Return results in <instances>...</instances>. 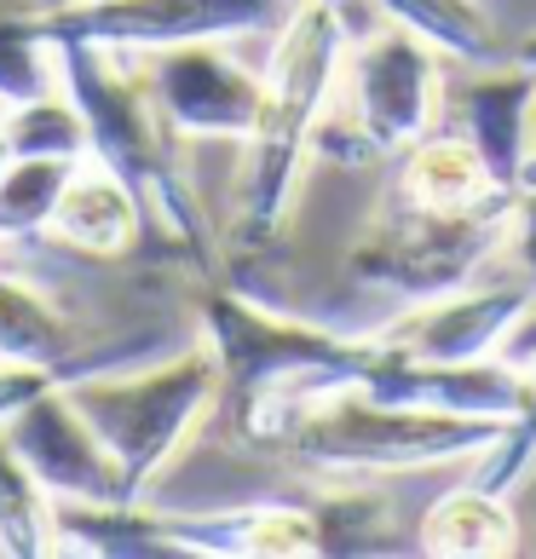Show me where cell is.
Listing matches in <instances>:
<instances>
[{
    "label": "cell",
    "mask_w": 536,
    "mask_h": 559,
    "mask_svg": "<svg viewBox=\"0 0 536 559\" xmlns=\"http://www.w3.org/2000/svg\"><path fill=\"white\" fill-rule=\"evenodd\" d=\"M295 0H58L40 7L47 40H93L116 52H162L191 40H249L277 29Z\"/></svg>",
    "instance_id": "cell-8"
},
{
    "label": "cell",
    "mask_w": 536,
    "mask_h": 559,
    "mask_svg": "<svg viewBox=\"0 0 536 559\" xmlns=\"http://www.w3.org/2000/svg\"><path fill=\"white\" fill-rule=\"evenodd\" d=\"M52 237L70 242L75 254L121 260V254H133L139 237H144V209H139V197L128 191L121 174H110L105 162H93V156H81V168L70 174L64 197H58Z\"/></svg>",
    "instance_id": "cell-14"
},
{
    "label": "cell",
    "mask_w": 536,
    "mask_h": 559,
    "mask_svg": "<svg viewBox=\"0 0 536 559\" xmlns=\"http://www.w3.org/2000/svg\"><path fill=\"white\" fill-rule=\"evenodd\" d=\"M52 64H58V93L75 105L81 133H87V156L105 162L110 174L128 179V191L144 209V231H156L168 242V254L202 277H219V231L202 214L196 191L174 168V133L162 128V116L144 93L139 58L128 70V52L93 47V40H52Z\"/></svg>",
    "instance_id": "cell-2"
},
{
    "label": "cell",
    "mask_w": 536,
    "mask_h": 559,
    "mask_svg": "<svg viewBox=\"0 0 536 559\" xmlns=\"http://www.w3.org/2000/svg\"><path fill=\"white\" fill-rule=\"evenodd\" d=\"M536 306V283L531 277H508V283H467L444 300L427 306H404V318L393 329H381L386 341H398L404 352L432 364H485L502 358L513 329L531 318Z\"/></svg>",
    "instance_id": "cell-13"
},
{
    "label": "cell",
    "mask_w": 536,
    "mask_h": 559,
    "mask_svg": "<svg viewBox=\"0 0 536 559\" xmlns=\"http://www.w3.org/2000/svg\"><path fill=\"white\" fill-rule=\"evenodd\" d=\"M139 75L174 144H196V139L242 144L265 105V70H249L237 52H225V40L139 52Z\"/></svg>",
    "instance_id": "cell-9"
},
{
    "label": "cell",
    "mask_w": 536,
    "mask_h": 559,
    "mask_svg": "<svg viewBox=\"0 0 536 559\" xmlns=\"http://www.w3.org/2000/svg\"><path fill=\"white\" fill-rule=\"evenodd\" d=\"M525 191H536V105H531V168H525Z\"/></svg>",
    "instance_id": "cell-27"
},
{
    "label": "cell",
    "mask_w": 536,
    "mask_h": 559,
    "mask_svg": "<svg viewBox=\"0 0 536 559\" xmlns=\"http://www.w3.org/2000/svg\"><path fill=\"white\" fill-rule=\"evenodd\" d=\"M346 98L353 110L318 121L312 156L335 168H369V162H398L421 133L444 116V58L404 24H381L346 47Z\"/></svg>",
    "instance_id": "cell-6"
},
{
    "label": "cell",
    "mask_w": 536,
    "mask_h": 559,
    "mask_svg": "<svg viewBox=\"0 0 536 559\" xmlns=\"http://www.w3.org/2000/svg\"><path fill=\"white\" fill-rule=\"evenodd\" d=\"M502 416H456V409L386 404L346 386L300 409L277 439V455L318 479H381V473H427L450 462H479L502 439Z\"/></svg>",
    "instance_id": "cell-4"
},
{
    "label": "cell",
    "mask_w": 536,
    "mask_h": 559,
    "mask_svg": "<svg viewBox=\"0 0 536 559\" xmlns=\"http://www.w3.org/2000/svg\"><path fill=\"white\" fill-rule=\"evenodd\" d=\"M196 329L219 369V404L237 444L277 450L288 421L312 409L329 392L364 386L381 335H335L237 288L231 277H202L196 288Z\"/></svg>",
    "instance_id": "cell-1"
},
{
    "label": "cell",
    "mask_w": 536,
    "mask_h": 559,
    "mask_svg": "<svg viewBox=\"0 0 536 559\" xmlns=\"http://www.w3.org/2000/svg\"><path fill=\"white\" fill-rule=\"evenodd\" d=\"M70 399L105 439L128 496L144 502L168 479L179 450L196 439V427L219 409V369L214 352L196 341L184 352H168L151 369H105V376L75 381Z\"/></svg>",
    "instance_id": "cell-5"
},
{
    "label": "cell",
    "mask_w": 536,
    "mask_h": 559,
    "mask_svg": "<svg viewBox=\"0 0 536 559\" xmlns=\"http://www.w3.org/2000/svg\"><path fill=\"white\" fill-rule=\"evenodd\" d=\"M531 105H536V70L513 64H462V75H444V116L456 133L479 151L490 185L520 202L531 168Z\"/></svg>",
    "instance_id": "cell-12"
},
{
    "label": "cell",
    "mask_w": 536,
    "mask_h": 559,
    "mask_svg": "<svg viewBox=\"0 0 536 559\" xmlns=\"http://www.w3.org/2000/svg\"><path fill=\"white\" fill-rule=\"evenodd\" d=\"M52 386H70V376L35 369V364H0V427H7L29 399H40V392H52Z\"/></svg>",
    "instance_id": "cell-23"
},
{
    "label": "cell",
    "mask_w": 536,
    "mask_h": 559,
    "mask_svg": "<svg viewBox=\"0 0 536 559\" xmlns=\"http://www.w3.org/2000/svg\"><path fill=\"white\" fill-rule=\"evenodd\" d=\"M416 548L439 559H502L520 548V520H513L508 496L485 485H462L421 513Z\"/></svg>",
    "instance_id": "cell-16"
},
{
    "label": "cell",
    "mask_w": 536,
    "mask_h": 559,
    "mask_svg": "<svg viewBox=\"0 0 536 559\" xmlns=\"http://www.w3.org/2000/svg\"><path fill=\"white\" fill-rule=\"evenodd\" d=\"M376 12L421 35L450 64H502L508 58V40L479 0H376Z\"/></svg>",
    "instance_id": "cell-17"
},
{
    "label": "cell",
    "mask_w": 536,
    "mask_h": 559,
    "mask_svg": "<svg viewBox=\"0 0 536 559\" xmlns=\"http://www.w3.org/2000/svg\"><path fill=\"white\" fill-rule=\"evenodd\" d=\"M7 133L17 144V156H87L81 116L58 87L29 98V105H17V110H7Z\"/></svg>",
    "instance_id": "cell-22"
},
{
    "label": "cell",
    "mask_w": 536,
    "mask_h": 559,
    "mask_svg": "<svg viewBox=\"0 0 536 559\" xmlns=\"http://www.w3.org/2000/svg\"><path fill=\"white\" fill-rule=\"evenodd\" d=\"M531 467H536V352L520 364V404H513V416H508V427H502V439L490 444L479 462H473V485H485V490L508 496Z\"/></svg>",
    "instance_id": "cell-21"
},
{
    "label": "cell",
    "mask_w": 536,
    "mask_h": 559,
    "mask_svg": "<svg viewBox=\"0 0 536 559\" xmlns=\"http://www.w3.org/2000/svg\"><path fill=\"white\" fill-rule=\"evenodd\" d=\"M81 168V156H12L0 168V242H35L52 237V214L64 197L70 174Z\"/></svg>",
    "instance_id": "cell-18"
},
{
    "label": "cell",
    "mask_w": 536,
    "mask_h": 559,
    "mask_svg": "<svg viewBox=\"0 0 536 559\" xmlns=\"http://www.w3.org/2000/svg\"><path fill=\"white\" fill-rule=\"evenodd\" d=\"M346 47H353V35L323 7L295 0L277 24L272 58H265V105L254 133L242 139V174H237V209H231L237 260H260L283 242L306 156H312V133L346 70Z\"/></svg>",
    "instance_id": "cell-3"
},
{
    "label": "cell",
    "mask_w": 536,
    "mask_h": 559,
    "mask_svg": "<svg viewBox=\"0 0 536 559\" xmlns=\"http://www.w3.org/2000/svg\"><path fill=\"white\" fill-rule=\"evenodd\" d=\"M531 352H536V306H531V318H525L520 329H513V341H508V352H502V358H508V364H525Z\"/></svg>",
    "instance_id": "cell-26"
},
{
    "label": "cell",
    "mask_w": 536,
    "mask_h": 559,
    "mask_svg": "<svg viewBox=\"0 0 536 559\" xmlns=\"http://www.w3.org/2000/svg\"><path fill=\"white\" fill-rule=\"evenodd\" d=\"M168 341L174 329L162 323H139V329H121V335H87L75 312H64L47 288H35L17 272H0V364L58 369L75 386L87 376H105V369H128V358L156 352Z\"/></svg>",
    "instance_id": "cell-10"
},
{
    "label": "cell",
    "mask_w": 536,
    "mask_h": 559,
    "mask_svg": "<svg viewBox=\"0 0 536 559\" xmlns=\"http://www.w3.org/2000/svg\"><path fill=\"white\" fill-rule=\"evenodd\" d=\"M52 508L58 502L35 485V473L24 467V455H17L12 439L0 432V554H12V559L58 554Z\"/></svg>",
    "instance_id": "cell-19"
},
{
    "label": "cell",
    "mask_w": 536,
    "mask_h": 559,
    "mask_svg": "<svg viewBox=\"0 0 536 559\" xmlns=\"http://www.w3.org/2000/svg\"><path fill=\"white\" fill-rule=\"evenodd\" d=\"M17 156V144H12V133H7V110H0V168Z\"/></svg>",
    "instance_id": "cell-28"
},
{
    "label": "cell",
    "mask_w": 536,
    "mask_h": 559,
    "mask_svg": "<svg viewBox=\"0 0 536 559\" xmlns=\"http://www.w3.org/2000/svg\"><path fill=\"white\" fill-rule=\"evenodd\" d=\"M508 225H513V202L439 214L398 197L346 248V283L364 288V295H386L398 306L444 300L479 277V265L508 242Z\"/></svg>",
    "instance_id": "cell-7"
},
{
    "label": "cell",
    "mask_w": 536,
    "mask_h": 559,
    "mask_svg": "<svg viewBox=\"0 0 536 559\" xmlns=\"http://www.w3.org/2000/svg\"><path fill=\"white\" fill-rule=\"evenodd\" d=\"M52 87L58 64H52V40L40 29V12L0 7V110H17Z\"/></svg>",
    "instance_id": "cell-20"
},
{
    "label": "cell",
    "mask_w": 536,
    "mask_h": 559,
    "mask_svg": "<svg viewBox=\"0 0 536 559\" xmlns=\"http://www.w3.org/2000/svg\"><path fill=\"white\" fill-rule=\"evenodd\" d=\"M0 432L12 439V450L24 455V467L35 473V485L52 502H81V508L133 502L128 485H121V467L110 462V450L87 427V416L75 409L70 386H52L40 399H29Z\"/></svg>",
    "instance_id": "cell-11"
},
{
    "label": "cell",
    "mask_w": 536,
    "mask_h": 559,
    "mask_svg": "<svg viewBox=\"0 0 536 559\" xmlns=\"http://www.w3.org/2000/svg\"><path fill=\"white\" fill-rule=\"evenodd\" d=\"M398 197L416 202V209H439V214H456V209H485V202H508L497 185H490L479 151L462 139V133H421L409 151L398 156Z\"/></svg>",
    "instance_id": "cell-15"
},
{
    "label": "cell",
    "mask_w": 536,
    "mask_h": 559,
    "mask_svg": "<svg viewBox=\"0 0 536 559\" xmlns=\"http://www.w3.org/2000/svg\"><path fill=\"white\" fill-rule=\"evenodd\" d=\"M508 254L520 265V277L536 283V191L513 202V225H508Z\"/></svg>",
    "instance_id": "cell-24"
},
{
    "label": "cell",
    "mask_w": 536,
    "mask_h": 559,
    "mask_svg": "<svg viewBox=\"0 0 536 559\" xmlns=\"http://www.w3.org/2000/svg\"><path fill=\"white\" fill-rule=\"evenodd\" d=\"M300 7H323V12H335L341 24H346V35H369L381 24V12H376V0H300Z\"/></svg>",
    "instance_id": "cell-25"
}]
</instances>
